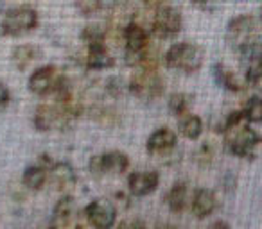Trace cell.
Listing matches in <instances>:
<instances>
[{"label":"cell","mask_w":262,"mask_h":229,"mask_svg":"<svg viewBox=\"0 0 262 229\" xmlns=\"http://www.w3.org/2000/svg\"><path fill=\"white\" fill-rule=\"evenodd\" d=\"M40 56V50H38L34 45H20L13 50V63L18 70H26L34 59Z\"/></svg>","instance_id":"7402d4cb"},{"label":"cell","mask_w":262,"mask_h":229,"mask_svg":"<svg viewBox=\"0 0 262 229\" xmlns=\"http://www.w3.org/2000/svg\"><path fill=\"white\" fill-rule=\"evenodd\" d=\"M190 106H192V97L187 93H172L171 98H169V111L178 118L190 113Z\"/></svg>","instance_id":"cb8c5ba5"},{"label":"cell","mask_w":262,"mask_h":229,"mask_svg":"<svg viewBox=\"0 0 262 229\" xmlns=\"http://www.w3.org/2000/svg\"><path fill=\"white\" fill-rule=\"evenodd\" d=\"M47 177H49L47 168L43 165H34V167L26 168V172L22 175V183L29 190H40L47 183Z\"/></svg>","instance_id":"ffe728a7"},{"label":"cell","mask_w":262,"mask_h":229,"mask_svg":"<svg viewBox=\"0 0 262 229\" xmlns=\"http://www.w3.org/2000/svg\"><path fill=\"white\" fill-rule=\"evenodd\" d=\"M176 143H178L176 133L171 131L169 128H160L147 138L146 149H147V152L153 154V156H160V154L171 152L176 147Z\"/></svg>","instance_id":"4fadbf2b"},{"label":"cell","mask_w":262,"mask_h":229,"mask_svg":"<svg viewBox=\"0 0 262 229\" xmlns=\"http://www.w3.org/2000/svg\"><path fill=\"white\" fill-rule=\"evenodd\" d=\"M219 131L225 135V147L230 154L246 160L255 158V147L260 143V136L246 120L243 109L230 113Z\"/></svg>","instance_id":"6da1fadb"},{"label":"cell","mask_w":262,"mask_h":229,"mask_svg":"<svg viewBox=\"0 0 262 229\" xmlns=\"http://www.w3.org/2000/svg\"><path fill=\"white\" fill-rule=\"evenodd\" d=\"M183 26L182 13L174 8H160L153 18V34L158 40H171L180 34Z\"/></svg>","instance_id":"ba28073f"},{"label":"cell","mask_w":262,"mask_h":229,"mask_svg":"<svg viewBox=\"0 0 262 229\" xmlns=\"http://www.w3.org/2000/svg\"><path fill=\"white\" fill-rule=\"evenodd\" d=\"M63 75L59 73V70L52 65L41 66L36 68L29 77V90L34 95L40 97H47V95H54V91L58 90L59 83H61Z\"/></svg>","instance_id":"9c48e42d"},{"label":"cell","mask_w":262,"mask_h":229,"mask_svg":"<svg viewBox=\"0 0 262 229\" xmlns=\"http://www.w3.org/2000/svg\"><path fill=\"white\" fill-rule=\"evenodd\" d=\"M102 0H76V9L84 16L95 15L101 9Z\"/></svg>","instance_id":"4316f807"},{"label":"cell","mask_w":262,"mask_h":229,"mask_svg":"<svg viewBox=\"0 0 262 229\" xmlns=\"http://www.w3.org/2000/svg\"><path fill=\"white\" fill-rule=\"evenodd\" d=\"M244 83H246L248 86H253V88L262 90V58L258 59V63H255V65L246 66Z\"/></svg>","instance_id":"484cf974"},{"label":"cell","mask_w":262,"mask_h":229,"mask_svg":"<svg viewBox=\"0 0 262 229\" xmlns=\"http://www.w3.org/2000/svg\"><path fill=\"white\" fill-rule=\"evenodd\" d=\"M117 210L112 200L95 199L84 210V218L92 224L94 229H112L115 224Z\"/></svg>","instance_id":"30bf717a"},{"label":"cell","mask_w":262,"mask_h":229,"mask_svg":"<svg viewBox=\"0 0 262 229\" xmlns=\"http://www.w3.org/2000/svg\"><path fill=\"white\" fill-rule=\"evenodd\" d=\"M207 229H230V224L225 220H215V222H212Z\"/></svg>","instance_id":"1f68e13d"},{"label":"cell","mask_w":262,"mask_h":229,"mask_svg":"<svg viewBox=\"0 0 262 229\" xmlns=\"http://www.w3.org/2000/svg\"><path fill=\"white\" fill-rule=\"evenodd\" d=\"M127 90L142 100H153L164 93V81L158 75L157 68H139L129 79Z\"/></svg>","instance_id":"277c9868"},{"label":"cell","mask_w":262,"mask_h":229,"mask_svg":"<svg viewBox=\"0 0 262 229\" xmlns=\"http://www.w3.org/2000/svg\"><path fill=\"white\" fill-rule=\"evenodd\" d=\"M178 128H180V133H182L185 138L198 140L201 133H203V122H201L200 117H196L192 113H187V115L178 118Z\"/></svg>","instance_id":"d6986e66"},{"label":"cell","mask_w":262,"mask_h":229,"mask_svg":"<svg viewBox=\"0 0 262 229\" xmlns=\"http://www.w3.org/2000/svg\"><path fill=\"white\" fill-rule=\"evenodd\" d=\"M74 118L61 104H40L34 111V125L40 131H52V129L65 128Z\"/></svg>","instance_id":"52a82bcc"},{"label":"cell","mask_w":262,"mask_h":229,"mask_svg":"<svg viewBox=\"0 0 262 229\" xmlns=\"http://www.w3.org/2000/svg\"><path fill=\"white\" fill-rule=\"evenodd\" d=\"M190 208H192V213L198 218H207L217 208V197H215V193L212 190L200 188L194 192L192 200H190Z\"/></svg>","instance_id":"5bb4252c"},{"label":"cell","mask_w":262,"mask_h":229,"mask_svg":"<svg viewBox=\"0 0 262 229\" xmlns=\"http://www.w3.org/2000/svg\"><path fill=\"white\" fill-rule=\"evenodd\" d=\"M84 65L90 70H104L115 65V59L110 56L106 47H94V48H86Z\"/></svg>","instance_id":"ac0fdd59"},{"label":"cell","mask_w":262,"mask_h":229,"mask_svg":"<svg viewBox=\"0 0 262 229\" xmlns=\"http://www.w3.org/2000/svg\"><path fill=\"white\" fill-rule=\"evenodd\" d=\"M212 2H214V0H192L194 6H198V8H203V9H207Z\"/></svg>","instance_id":"836d02e7"},{"label":"cell","mask_w":262,"mask_h":229,"mask_svg":"<svg viewBox=\"0 0 262 229\" xmlns=\"http://www.w3.org/2000/svg\"><path fill=\"white\" fill-rule=\"evenodd\" d=\"M164 59L169 68L180 70L183 73H194L203 65V50L190 41H183L171 45Z\"/></svg>","instance_id":"7a4b0ae2"},{"label":"cell","mask_w":262,"mask_h":229,"mask_svg":"<svg viewBox=\"0 0 262 229\" xmlns=\"http://www.w3.org/2000/svg\"><path fill=\"white\" fill-rule=\"evenodd\" d=\"M124 43H126V65L129 66H142L146 54L149 50V36L146 29L135 22H129L122 33Z\"/></svg>","instance_id":"3957f363"},{"label":"cell","mask_w":262,"mask_h":229,"mask_svg":"<svg viewBox=\"0 0 262 229\" xmlns=\"http://www.w3.org/2000/svg\"><path fill=\"white\" fill-rule=\"evenodd\" d=\"M167 206L171 211L174 213H180V211L185 210L187 200H189V186H187L185 181H176L174 185L171 186V190L167 192Z\"/></svg>","instance_id":"e0dca14e"},{"label":"cell","mask_w":262,"mask_h":229,"mask_svg":"<svg viewBox=\"0 0 262 229\" xmlns=\"http://www.w3.org/2000/svg\"><path fill=\"white\" fill-rule=\"evenodd\" d=\"M129 158L120 150H110V152L99 154L90 160V172L95 177L102 175H119L127 170Z\"/></svg>","instance_id":"8992f818"},{"label":"cell","mask_w":262,"mask_h":229,"mask_svg":"<svg viewBox=\"0 0 262 229\" xmlns=\"http://www.w3.org/2000/svg\"><path fill=\"white\" fill-rule=\"evenodd\" d=\"M108 91L113 95V97H117V95H120L124 91V84L122 81L119 79V77H115V79H110L108 81Z\"/></svg>","instance_id":"f546056e"},{"label":"cell","mask_w":262,"mask_h":229,"mask_svg":"<svg viewBox=\"0 0 262 229\" xmlns=\"http://www.w3.org/2000/svg\"><path fill=\"white\" fill-rule=\"evenodd\" d=\"M49 175L52 177V183L58 190L72 188L76 183V172L69 163H52L49 167Z\"/></svg>","instance_id":"2e32d148"},{"label":"cell","mask_w":262,"mask_h":229,"mask_svg":"<svg viewBox=\"0 0 262 229\" xmlns=\"http://www.w3.org/2000/svg\"><path fill=\"white\" fill-rule=\"evenodd\" d=\"M260 20H262V6H260Z\"/></svg>","instance_id":"8d00e7d4"},{"label":"cell","mask_w":262,"mask_h":229,"mask_svg":"<svg viewBox=\"0 0 262 229\" xmlns=\"http://www.w3.org/2000/svg\"><path fill=\"white\" fill-rule=\"evenodd\" d=\"M158 183H160V175L155 170H144V172H133L127 179V188H129L131 195L144 197L149 195L157 190Z\"/></svg>","instance_id":"7c38bea8"},{"label":"cell","mask_w":262,"mask_h":229,"mask_svg":"<svg viewBox=\"0 0 262 229\" xmlns=\"http://www.w3.org/2000/svg\"><path fill=\"white\" fill-rule=\"evenodd\" d=\"M2 6H4V0H0V11H2Z\"/></svg>","instance_id":"d590c367"},{"label":"cell","mask_w":262,"mask_h":229,"mask_svg":"<svg viewBox=\"0 0 262 229\" xmlns=\"http://www.w3.org/2000/svg\"><path fill=\"white\" fill-rule=\"evenodd\" d=\"M76 217V200L72 197H63L54 206V218L61 227L69 225Z\"/></svg>","instance_id":"44dd1931"},{"label":"cell","mask_w":262,"mask_h":229,"mask_svg":"<svg viewBox=\"0 0 262 229\" xmlns=\"http://www.w3.org/2000/svg\"><path fill=\"white\" fill-rule=\"evenodd\" d=\"M157 229H176L174 225H171V224H164V225H158Z\"/></svg>","instance_id":"e575fe53"},{"label":"cell","mask_w":262,"mask_h":229,"mask_svg":"<svg viewBox=\"0 0 262 229\" xmlns=\"http://www.w3.org/2000/svg\"><path fill=\"white\" fill-rule=\"evenodd\" d=\"M212 161H214V149L210 143H203L196 152V163L200 167H208L212 165Z\"/></svg>","instance_id":"83f0119b"},{"label":"cell","mask_w":262,"mask_h":229,"mask_svg":"<svg viewBox=\"0 0 262 229\" xmlns=\"http://www.w3.org/2000/svg\"><path fill=\"white\" fill-rule=\"evenodd\" d=\"M142 2L147 6V8H153V9H157V8H160V6L164 4L165 0H142Z\"/></svg>","instance_id":"d6a6232c"},{"label":"cell","mask_w":262,"mask_h":229,"mask_svg":"<svg viewBox=\"0 0 262 229\" xmlns=\"http://www.w3.org/2000/svg\"><path fill=\"white\" fill-rule=\"evenodd\" d=\"M243 111L250 124H262V95H253L248 98Z\"/></svg>","instance_id":"d4e9b609"},{"label":"cell","mask_w":262,"mask_h":229,"mask_svg":"<svg viewBox=\"0 0 262 229\" xmlns=\"http://www.w3.org/2000/svg\"><path fill=\"white\" fill-rule=\"evenodd\" d=\"M117 229H146V224L139 218H127V220H122Z\"/></svg>","instance_id":"f1b7e54d"},{"label":"cell","mask_w":262,"mask_h":229,"mask_svg":"<svg viewBox=\"0 0 262 229\" xmlns=\"http://www.w3.org/2000/svg\"><path fill=\"white\" fill-rule=\"evenodd\" d=\"M212 77H214L215 84L219 88H223L226 91H232V93L241 91L244 88V84H246V83H241L237 73L228 65H225V63H215L212 66Z\"/></svg>","instance_id":"9a60e30c"},{"label":"cell","mask_w":262,"mask_h":229,"mask_svg":"<svg viewBox=\"0 0 262 229\" xmlns=\"http://www.w3.org/2000/svg\"><path fill=\"white\" fill-rule=\"evenodd\" d=\"M38 26V13L33 8L18 6L9 11H6L0 29L4 36H22L26 33H31Z\"/></svg>","instance_id":"5b68a950"},{"label":"cell","mask_w":262,"mask_h":229,"mask_svg":"<svg viewBox=\"0 0 262 229\" xmlns=\"http://www.w3.org/2000/svg\"><path fill=\"white\" fill-rule=\"evenodd\" d=\"M11 100V93H9V88L4 83H0V109H4L6 106Z\"/></svg>","instance_id":"4dcf8cb0"},{"label":"cell","mask_w":262,"mask_h":229,"mask_svg":"<svg viewBox=\"0 0 262 229\" xmlns=\"http://www.w3.org/2000/svg\"><path fill=\"white\" fill-rule=\"evenodd\" d=\"M81 40L84 41L86 48L106 47V33L97 26H88L81 31Z\"/></svg>","instance_id":"603a6c76"},{"label":"cell","mask_w":262,"mask_h":229,"mask_svg":"<svg viewBox=\"0 0 262 229\" xmlns=\"http://www.w3.org/2000/svg\"><path fill=\"white\" fill-rule=\"evenodd\" d=\"M255 29H257V20L253 16L239 15L230 20L228 26H226V41L230 43V47L237 50L244 41L255 36Z\"/></svg>","instance_id":"8fae6325"}]
</instances>
